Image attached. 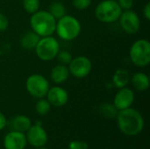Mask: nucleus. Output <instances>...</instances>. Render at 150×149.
Segmentation results:
<instances>
[{"instance_id": "29", "label": "nucleus", "mask_w": 150, "mask_h": 149, "mask_svg": "<svg viewBox=\"0 0 150 149\" xmlns=\"http://www.w3.org/2000/svg\"><path fill=\"white\" fill-rule=\"evenodd\" d=\"M6 125H7V119L4 114L0 112V131L3 130L6 126Z\"/></svg>"}, {"instance_id": "28", "label": "nucleus", "mask_w": 150, "mask_h": 149, "mask_svg": "<svg viewBox=\"0 0 150 149\" xmlns=\"http://www.w3.org/2000/svg\"><path fill=\"white\" fill-rule=\"evenodd\" d=\"M143 16L147 20H150V3L148 2L143 8Z\"/></svg>"}, {"instance_id": "16", "label": "nucleus", "mask_w": 150, "mask_h": 149, "mask_svg": "<svg viewBox=\"0 0 150 149\" xmlns=\"http://www.w3.org/2000/svg\"><path fill=\"white\" fill-rule=\"evenodd\" d=\"M40 39V37L33 30L30 32H26L20 38V46L24 49L33 50L36 47Z\"/></svg>"}, {"instance_id": "15", "label": "nucleus", "mask_w": 150, "mask_h": 149, "mask_svg": "<svg viewBox=\"0 0 150 149\" xmlns=\"http://www.w3.org/2000/svg\"><path fill=\"white\" fill-rule=\"evenodd\" d=\"M32 126V121L29 117L25 115H17L11 121L12 131L25 133Z\"/></svg>"}, {"instance_id": "14", "label": "nucleus", "mask_w": 150, "mask_h": 149, "mask_svg": "<svg viewBox=\"0 0 150 149\" xmlns=\"http://www.w3.org/2000/svg\"><path fill=\"white\" fill-rule=\"evenodd\" d=\"M69 76V68L66 65L62 64H57L55 65L50 72V77L51 80L57 84L63 83L68 80Z\"/></svg>"}, {"instance_id": "20", "label": "nucleus", "mask_w": 150, "mask_h": 149, "mask_svg": "<svg viewBox=\"0 0 150 149\" xmlns=\"http://www.w3.org/2000/svg\"><path fill=\"white\" fill-rule=\"evenodd\" d=\"M99 111H100L101 115L104 118L109 119H116L118 112H119V110L114 106L113 104H108V103H105L101 105Z\"/></svg>"}, {"instance_id": "6", "label": "nucleus", "mask_w": 150, "mask_h": 149, "mask_svg": "<svg viewBox=\"0 0 150 149\" xmlns=\"http://www.w3.org/2000/svg\"><path fill=\"white\" fill-rule=\"evenodd\" d=\"M34 50L39 59L44 61H49L56 58L60 50V45L58 40L53 36L40 37Z\"/></svg>"}, {"instance_id": "7", "label": "nucleus", "mask_w": 150, "mask_h": 149, "mask_svg": "<svg viewBox=\"0 0 150 149\" xmlns=\"http://www.w3.org/2000/svg\"><path fill=\"white\" fill-rule=\"evenodd\" d=\"M25 88L32 97L39 99L47 96L50 87L49 83L45 76L40 74H33L26 79Z\"/></svg>"}, {"instance_id": "4", "label": "nucleus", "mask_w": 150, "mask_h": 149, "mask_svg": "<svg viewBox=\"0 0 150 149\" xmlns=\"http://www.w3.org/2000/svg\"><path fill=\"white\" fill-rule=\"evenodd\" d=\"M122 10L116 0H104L95 8L96 18L103 23H112L120 18Z\"/></svg>"}, {"instance_id": "26", "label": "nucleus", "mask_w": 150, "mask_h": 149, "mask_svg": "<svg viewBox=\"0 0 150 149\" xmlns=\"http://www.w3.org/2000/svg\"><path fill=\"white\" fill-rule=\"evenodd\" d=\"M117 3L121 8L122 11L131 10L134 5V0H118Z\"/></svg>"}, {"instance_id": "5", "label": "nucleus", "mask_w": 150, "mask_h": 149, "mask_svg": "<svg viewBox=\"0 0 150 149\" xmlns=\"http://www.w3.org/2000/svg\"><path fill=\"white\" fill-rule=\"evenodd\" d=\"M129 55L132 62L140 68L147 67L150 62V42L146 39H140L131 46Z\"/></svg>"}, {"instance_id": "21", "label": "nucleus", "mask_w": 150, "mask_h": 149, "mask_svg": "<svg viewBox=\"0 0 150 149\" xmlns=\"http://www.w3.org/2000/svg\"><path fill=\"white\" fill-rule=\"evenodd\" d=\"M51 107L52 105H50L48 100L45 97L39 98V100L36 102V105H35L36 112L40 116L47 115L51 111Z\"/></svg>"}, {"instance_id": "2", "label": "nucleus", "mask_w": 150, "mask_h": 149, "mask_svg": "<svg viewBox=\"0 0 150 149\" xmlns=\"http://www.w3.org/2000/svg\"><path fill=\"white\" fill-rule=\"evenodd\" d=\"M30 25L40 37L52 36L55 32L56 19L47 11H37L30 18Z\"/></svg>"}, {"instance_id": "8", "label": "nucleus", "mask_w": 150, "mask_h": 149, "mask_svg": "<svg viewBox=\"0 0 150 149\" xmlns=\"http://www.w3.org/2000/svg\"><path fill=\"white\" fill-rule=\"evenodd\" d=\"M69 71L76 78H84L90 75L92 69L91 61L86 56H76L69 64Z\"/></svg>"}, {"instance_id": "10", "label": "nucleus", "mask_w": 150, "mask_h": 149, "mask_svg": "<svg viewBox=\"0 0 150 149\" xmlns=\"http://www.w3.org/2000/svg\"><path fill=\"white\" fill-rule=\"evenodd\" d=\"M26 141L32 147L37 148L45 147L48 141V136L42 126L32 125L31 127L26 131Z\"/></svg>"}, {"instance_id": "12", "label": "nucleus", "mask_w": 150, "mask_h": 149, "mask_svg": "<svg viewBox=\"0 0 150 149\" xmlns=\"http://www.w3.org/2000/svg\"><path fill=\"white\" fill-rule=\"evenodd\" d=\"M134 102V93L131 89L127 87L120 88L113 99V105L119 111L131 107Z\"/></svg>"}, {"instance_id": "9", "label": "nucleus", "mask_w": 150, "mask_h": 149, "mask_svg": "<svg viewBox=\"0 0 150 149\" xmlns=\"http://www.w3.org/2000/svg\"><path fill=\"white\" fill-rule=\"evenodd\" d=\"M119 19L120 26L127 33L134 34L139 32L141 28V19L138 14L134 11H123Z\"/></svg>"}, {"instance_id": "27", "label": "nucleus", "mask_w": 150, "mask_h": 149, "mask_svg": "<svg viewBox=\"0 0 150 149\" xmlns=\"http://www.w3.org/2000/svg\"><path fill=\"white\" fill-rule=\"evenodd\" d=\"M9 26V20L8 18L2 13H0V32L5 31Z\"/></svg>"}, {"instance_id": "22", "label": "nucleus", "mask_w": 150, "mask_h": 149, "mask_svg": "<svg viewBox=\"0 0 150 149\" xmlns=\"http://www.w3.org/2000/svg\"><path fill=\"white\" fill-rule=\"evenodd\" d=\"M22 4L24 10L31 15L40 10V0H23Z\"/></svg>"}, {"instance_id": "17", "label": "nucleus", "mask_w": 150, "mask_h": 149, "mask_svg": "<svg viewBox=\"0 0 150 149\" xmlns=\"http://www.w3.org/2000/svg\"><path fill=\"white\" fill-rule=\"evenodd\" d=\"M131 80L129 72L125 68H119L115 71L112 76V83L115 87L120 89L127 87Z\"/></svg>"}, {"instance_id": "23", "label": "nucleus", "mask_w": 150, "mask_h": 149, "mask_svg": "<svg viewBox=\"0 0 150 149\" xmlns=\"http://www.w3.org/2000/svg\"><path fill=\"white\" fill-rule=\"evenodd\" d=\"M56 58H57L58 61L60 62V64L67 66L72 61L73 56H72L71 53L69 52L68 50H59V52L56 55Z\"/></svg>"}, {"instance_id": "1", "label": "nucleus", "mask_w": 150, "mask_h": 149, "mask_svg": "<svg viewBox=\"0 0 150 149\" xmlns=\"http://www.w3.org/2000/svg\"><path fill=\"white\" fill-rule=\"evenodd\" d=\"M116 119L120 131L125 135H138L144 128V119L142 115L132 107L119 111Z\"/></svg>"}, {"instance_id": "19", "label": "nucleus", "mask_w": 150, "mask_h": 149, "mask_svg": "<svg viewBox=\"0 0 150 149\" xmlns=\"http://www.w3.org/2000/svg\"><path fill=\"white\" fill-rule=\"evenodd\" d=\"M47 11L56 20H58L59 18H62L63 16L66 15V7H65V5L62 2L55 1V2H53L49 5Z\"/></svg>"}, {"instance_id": "3", "label": "nucleus", "mask_w": 150, "mask_h": 149, "mask_svg": "<svg viewBox=\"0 0 150 149\" xmlns=\"http://www.w3.org/2000/svg\"><path fill=\"white\" fill-rule=\"evenodd\" d=\"M55 32L62 40L70 41L79 36L81 32V24L75 17L66 14L56 20Z\"/></svg>"}, {"instance_id": "30", "label": "nucleus", "mask_w": 150, "mask_h": 149, "mask_svg": "<svg viewBox=\"0 0 150 149\" xmlns=\"http://www.w3.org/2000/svg\"><path fill=\"white\" fill-rule=\"evenodd\" d=\"M36 149H47V148H44V147H41V148H37Z\"/></svg>"}, {"instance_id": "18", "label": "nucleus", "mask_w": 150, "mask_h": 149, "mask_svg": "<svg viewBox=\"0 0 150 149\" xmlns=\"http://www.w3.org/2000/svg\"><path fill=\"white\" fill-rule=\"evenodd\" d=\"M133 86L139 91H145L149 88V77L143 72L135 73L131 80Z\"/></svg>"}, {"instance_id": "25", "label": "nucleus", "mask_w": 150, "mask_h": 149, "mask_svg": "<svg viewBox=\"0 0 150 149\" xmlns=\"http://www.w3.org/2000/svg\"><path fill=\"white\" fill-rule=\"evenodd\" d=\"M89 145L83 141H72L69 144V149H88Z\"/></svg>"}, {"instance_id": "11", "label": "nucleus", "mask_w": 150, "mask_h": 149, "mask_svg": "<svg viewBox=\"0 0 150 149\" xmlns=\"http://www.w3.org/2000/svg\"><path fill=\"white\" fill-rule=\"evenodd\" d=\"M3 144L4 149H25L27 141L25 133L11 131L4 136Z\"/></svg>"}, {"instance_id": "13", "label": "nucleus", "mask_w": 150, "mask_h": 149, "mask_svg": "<svg viewBox=\"0 0 150 149\" xmlns=\"http://www.w3.org/2000/svg\"><path fill=\"white\" fill-rule=\"evenodd\" d=\"M46 97L50 105L54 107H62L68 103L69 100L67 90L60 86L49 88Z\"/></svg>"}, {"instance_id": "24", "label": "nucleus", "mask_w": 150, "mask_h": 149, "mask_svg": "<svg viewBox=\"0 0 150 149\" xmlns=\"http://www.w3.org/2000/svg\"><path fill=\"white\" fill-rule=\"evenodd\" d=\"M91 4V0H73V6L78 11H84L90 7Z\"/></svg>"}]
</instances>
